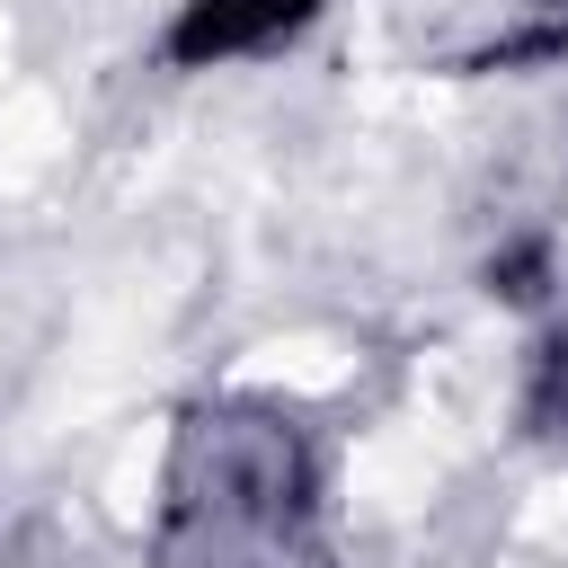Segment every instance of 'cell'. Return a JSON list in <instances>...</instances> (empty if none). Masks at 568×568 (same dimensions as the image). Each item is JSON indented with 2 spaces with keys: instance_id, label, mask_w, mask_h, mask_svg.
Wrapping results in <instances>:
<instances>
[{
  "instance_id": "6da1fadb",
  "label": "cell",
  "mask_w": 568,
  "mask_h": 568,
  "mask_svg": "<svg viewBox=\"0 0 568 568\" xmlns=\"http://www.w3.org/2000/svg\"><path fill=\"white\" fill-rule=\"evenodd\" d=\"M248 44H266L257 0H186L178 27H169V62H186V71L231 62V53H248Z\"/></svg>"
},
{
  "instance_id": "7a4b0ae2",
  "label": "cell",
  "mask_w": 568,
  "mask_h": 568,
  "mask_svg": "<svg viewBox=\"0 0 568 568\" xmlns=\"http://www.w3.org/2000/svg\"><path fill=\"white\" fill-rule=\"evenodd\" d=\"M541 266H550V257H541V240H515V248H497V257H488V293L532 302V293H541Z\"/></svg>"
},
{
  "instance_id": "3957f363",
  "label": "cell",
  "mask_w": 568,
  "mask_h": 568,
  "mask_svg": "<svg viewBox=\"0 0 568 568\" xmlns=\"http://www.w3.org/2000/svg\"><path fill=\"white\" fill-rule=\"evenodd\" d=\"M311 9H320V0H257V18H266V44H275V36H293Z\"/></svg>"
}]
</instances>
